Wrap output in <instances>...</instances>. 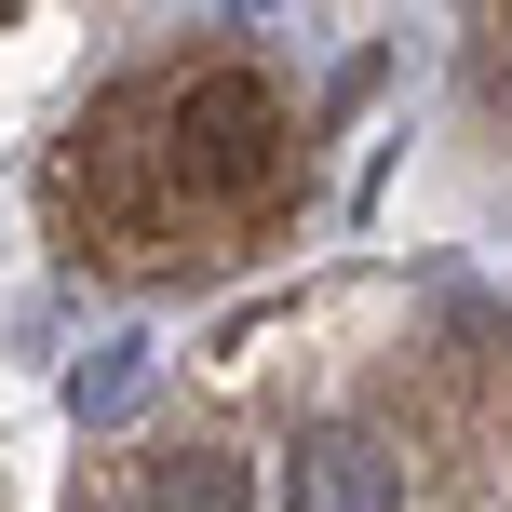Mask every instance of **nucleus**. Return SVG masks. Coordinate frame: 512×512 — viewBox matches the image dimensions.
Here are the masks:
<instances>
[{
	"label": "nucleus",
	"instance_id": "nucleus-1",
	"mask_svg": "<svg viewBox=\"0 0 512 512\" xmlns=\"http://www.w3.org/2000/svg\"><path fill=\"white\" fill-rule=\"evenodd\" d=\"M162 162H176V189H203V203L270 189V176H283V95H270L256 68L176 81V135H162Z\"/></svg>",
	"mask_w": 512,
	"mask_h": 512
},
{
	"label": "nucleus",
	"instance_id": "nucleus-2",
	"mask_svg": "<svg viewBox=\"0 0 512 512\" xmlns=\"http://www.w3.org/2000/svg\"><path fill=\"white\" fill-rule=\"evenodd\" d=\"M391 499H405V459L364 418H324L283 445V512H391Z\"/></svg>",
	"mask_w": 512,
	"mask_h": 512
},
{
	"label": "nucleus",
	"instance_id": "nucleus-3",
	"mask_svg": "<svg viewBox=\"0 0 512 512\" xmlns=\"http://www.w3.org/2000/svg\"><path fill=\"white\" fill-rule=\"evenodd\" d=\"M149 512H243V459H216V445H176V459L149 472Z\"/></svg>",
	"mask_w": 512,
	"mask_h": 512
}]
</instances>
